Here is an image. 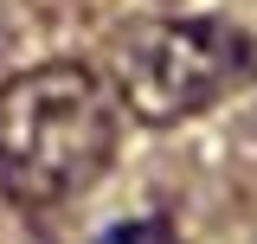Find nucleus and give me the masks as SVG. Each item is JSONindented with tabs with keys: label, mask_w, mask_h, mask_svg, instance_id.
Listing matches in <instances>:
<instances>
[{
	"label": "nucleus",
	"mask_w": 257,
	"mask_h": 244,
	"mask_svg": "<svg viewBox=\"0 0 257 244\" xmlns=\"http://www.w3.org/2000/svg\"><path fill=\"white\" fill-rule=\"evenodd\" d=\"M244 77V32L219 20L148 26L122 52V96L142 122H187Z\"/></svg>",
	"instance_id": "f03ea898"
},
{
	"label": "nucleus",
	"mask_w": 257,
	"mask_h": 244,
	"mask_svg": "<svg viewBox=\"0 0 257 244\" xmlns=\"http://www.w3.org/2000/svg\"><path fill=\"white\" fill-rule=\"evenodd\" d=\"M116 135V96L84 64H39L0 84V180L32 206L96 186Z\"/></svg>",
	"instance_id": "f257e3e1"
},
{
	"label": "nucleus",
	"mask_w": 257,
	"mask_h": 244,
	"mask_svg": "<svg viewBox=\"0 0 257 244\" xmlns=\"http://www.w3.org/2000/svg\"><path fill=\"white\" fill-rule=\"evenodd\" d=\"M90 244H174V238H167V218H122V225L96 231Z\"/></svg>",
	"instance_id": "7ed1b4c3"
}]
</instances>
